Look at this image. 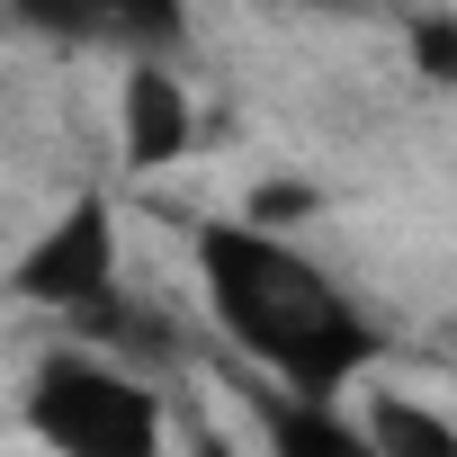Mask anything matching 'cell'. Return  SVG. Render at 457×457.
Instances as JSON below:
<instances>
[{
  "label": "cell",
  "mask_w": 457,
  "mask_h": 457,
  "mask_svg": "<svg viewBox=\"0 0 457 457\" xmlns=\"http://www.w3.org/2000/svg\"><path fill=\"white\" fill-rule=\"evenodd\" d=\"M197 270H206V296H215V323L234 332L270 377H287L296 395H341L377 350L386 332L314 270L296 261L270 224H234V215H206L197 224Z\"/></svg>",
  "instance_id": "1"
},
{
  "label": "cell",
  "mask_w": 457,
  "mask_h": 457,
  "mask_svg": "<svg viewBox=\"0 0 457 457\" xmlns=\"http://www.w3.org/2000/svg\"><path fill=\"white\" fill-rule=\"evenodd\" d=\"M28 430L63 457H153L162 448V403L135 368L90 359V350H54L28 377Z\"/></svg>",
  "instance_id": "2"
},
{
  "label": "cell",
  "mask_w": 457,
  "mask_h": 457,
  "mask_svg": "<svg viewBox=\"0 0 457 457\" xmlns=\"http://www.w3.org/2000/svg\"><path fill=\"white\" fill-rule=\"evenodd\" d=\"M108 287H117V206H108L99 188H81V197L46 224V234L19 252L10 296L72 314V305H90V296H108Z\"/></svg>",
  "instance_id": "3"
},
{
  "label": "cell",
  "mask_w": 457,
  "mask_h": 457,
  "mask_svg": "<svg viewBox=\"0 0 457 457\" xmlns=\"http://www.w3.org/2000/svg\"><path fill=\"white\" fill-rule=\"evenodd\" d=\"M10 19L46 46H117V54H170L188 37V0H10Z\"/></svg>",
  "instance_id": "4"
},
{
  "label": "cell",
  "mask_w": 457,
  "mask_h": 457,
  "mask_svg": "<svg viewBox=\"0 0 457 457\" xmlns=\"http://www.w3.org/2000/svg\"><path fill=\"white\" fill-rule=\"evenodd\" d=\"M117 126H126V170H162V162H179L197 144V108H188V90H179V72L162 54H135L126 63Z\"/></svg>",
  "instance_id": "5"
},
{
  "label": "cell",
  "mask_w": 457,
  "mask_h": 457,
  "mask_svg": "<svg viewBox=\"0 0 457 457\" xmlns=\"http://www.w3.org/2000/svg\"><path fill=\"white\" fill-rule=\"evenodd\" d=\"M252 403H261V439H270V448H287V457H350V448H368V439H359V421H341V412H332V395H296V386H287V395H270V386H261Z\"/></svg>",
  "instance_id": "6"
},
{
  "label": "cell",
  "mask_w": 457,
  "mask_h": 457,
  "mask_svg": "<svg viewBox=\"0 0 457 457\" xmlns=\"http://www.w3.org/2000/svg\"><path fill=\"white\" fill-rule=\"evenodd\" d=\"M359 439L386 448V457H457V421H439V412H421L403 395H377L368 421H359Z\"/></svg>",
  "instance_id": "7"
},
{
  "label": "cell",
  "mask_w": 457,
  "mask_h": 457,
  "mask_svg": "<svg viewBox=\"0 0 457 457\" xmlns=\"http://www.w3.org/2000/svg\"><path fill=\"white\" fill-rule=\"evenodd\" d=\"M403 54H412V72H421L430 90H457V10H412Z\"/></svg>",
  "instance_id": "8"
},
{
  "label": "cell",
  "mask_w": 457,
  "mask_h": 457,
  "mask_svg": "<svg viewBox=\"0 0 457 457\" xmlns=\"http://www.w3.org/2000/svg\"><path fill=\"white\" fill-rule=\"evenodd\" d=\"M305 215H314V188H305V179L252 188V224H270V234H287V224H305Z\"/></svg>",
  "instance_id": "9"
}]
</instances>
